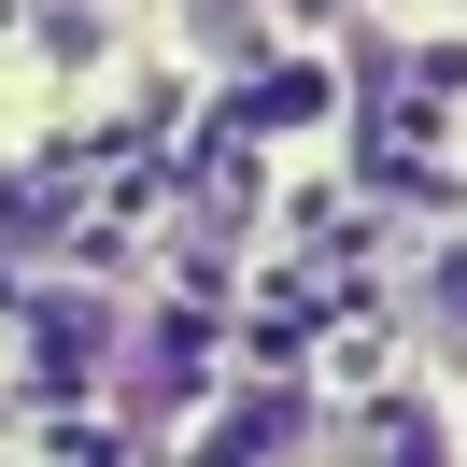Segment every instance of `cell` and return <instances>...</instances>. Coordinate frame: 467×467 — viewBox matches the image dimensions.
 <instances>
[{
  "instance_id": "cell-1",
  "label": "cell",
  "mask_w": 467,
  "mask_h": 467,
  "mask_svg": "<svg viewBox=\"0 0 467 467\" xmlns=\"http://www.w3.org/2000/svg\"><path fill=\"white\" fill-rule=\"evenodd\" d=\"M199 43L213 57H255V0H199Z\"/></svg>"
},
{
  "instance_id": "cell-2",
  "label": "cell",
  "mask_w": 467,
  "mask_h": 467,
  "mask_svg": "<svg viewBox=\"0 0 467 467\" xmlns=\"http://www.w3.org/2000/svg\"><path fill=\"white\" fill-rule=\"evenodd\" d=\"M0 467H29V453H0Z\"/></svg>"
}]
</instances>
